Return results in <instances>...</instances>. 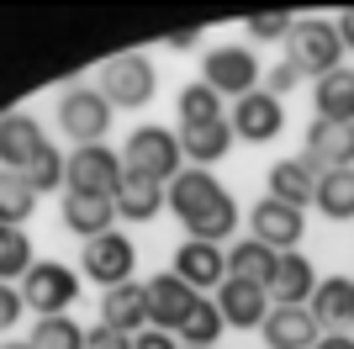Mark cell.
Returning <instances> with one entry per match:
<instances>
[{"mask_svg":"<svg viewBox=\"0 0 354 349\" xmlns=\"http://www.w3.org/2000/svg\"><path fill=\"white\" fill-rule=\"evenodd\" d=\"M111 111H117V106L106 101L101 90L74 85V90H64V101H59V127H64V138H74L80 148H90V143H106Z\"/></svg>","mask_w":354,"mask_h":349,"instance_id":"obj_7","label":"cell"},{"mask_svg":"<svg viewBox=\"0 0 354 349\" xmlns=\"http://www.w3.org/2000/svg\"><path fill=\"white\" fill-rule=\"evenodd\" d=\"M312 318L323 323L328 334L354 328V276H323L312 291Z\"/></svg>","mask_w":354,"mask_h":349,"instance_id":"obj_20","label":"cell"},{"mask_svg":"<svg viewBox=\"0 0 354 349\" xmlns=\"http://www.w3.org/2000/svg\"><path fill=\"white\" fill-rule=\"evenodd\" d=\"M111 106H148L153 90H159V74H153V58L148 53H111L101 64V85H95Z\"/></svg>","mask_w":354,"mask_h":349,"instance_id":"obj_5","label":"cell"},{"mask_svg":"<svg viewBox=\"0 0 354 349\" xmlns=\"http://www.w3.org/2000/svg\"><path fill=\"white\" fill-rule=\"evenodd\" d=\"M291 27H296L291 11H259V16H249V37H254V43H286Z\"/></svg>","mask_w":354,"mask_h":349,"instance_id":"obj_35","label":"cell"},{"mask_svg":"<svg viewBox=\"0 0 354 349\" xmlns=\"http://www.w3.org/2000/svg\"><path fill=\"white\" fill-rule=\"evenodd\" d=\"M286 58H291L296 69H301V80H323V74L344 69V43L339 32H333V21H323V16H296L291 37H286Z\"/></svg>","mask_w":354,"mask_h":349,"instance_id":"obj_2","label":"cell"},{"mask_svg":"<svg viewBox=\"0 0 354 349\" xmlns=\"http://www.w3.org/2000/svg\"><path fill=\"white\" fill-rule=\"evenodd\" d=\"M122 164H127V174H143V180H153V186H169V180L180 174V164H185L180 132L159 127V122L138 127L133 138H127V148H122Z\"/></svg>","mask_w":354,"mask_h":349,"instance_id":"obj_1","label":"cell"},{"mask_svg":"<svg viewBox=\"0 0 354 349\" xmlns=\"http://www.w3.org/2000/svg\"><path fill=\"white\" fill-rule=\"evenodd\" d=\"M238 222H243L238 202H233V196H222V202L212 206L201 222H191V228H185V238H201V244H222V238H233V233H238Z\"/></svg>","mask_w":354,"mask_h":349,"instance_id":"obj_32","label":"cell"},{"mask_svg":"<svg viewBox=\"0 0 354 349\" xmlns=\"http://www.w3.org/2000/svg\"><path fill=\"white\" fill-rule=\"evenodd\" d=\"M101 323L117 328V334H127V339L143 334L148 328V291H143V280H127V286L106 291L101 296Z\"/></svg>","mask_w":354,"mask_h":349,"instance_id":"obj_19","label":"cell"},{"mask_svg":"<svg viewBox=\"0 0 354 349\" xmlns=\"http://www.w3.org/2000/svg\"><path fill=\"white\" fill-rule=\"evenodd\" d=\"M180 349H185V344H180Z\"/></svg>","mask_w":354,"mask_h":349,"instance_id":"obj_44","label":"cell"},{"mask_svg":"<svg viewBox=\"0 0 354 349\" xmlns=\"http://www.w3.org/2000/svg\"><path fill=\"white\" fill-rule=\"evenodd\" d=\"M48 148V138H43V122L32 111H11V116H0V170H27L37 154Z\"/></svg>","mask_w":354,"mask_h":349,"instance_id":"obj_16","label":"cell"},{"mask_svg":"<svg viewBox=\"0 0 354 349\" xmlns=\"http://www.w3.org/2000/svg\"><path fill=\"white\" fill-rule=\"evenodd\" d=\"M185 286L201 296V291H217L222 280H227V254H222V244H201V238H185V244L175 249V265H169Z\"/></svg>","mask_w":354,"mask_h":349,"instance_id":"obj_14","label":"cell"},{"mask_svg":"<svg viewBox=\"0 0 354 349\" xmlns=\"http://www.w3.org/2000/svg\"><path fill=\"white\" fill-rule=\"evenodd\" d=\"M233 143H238V138H233V122H212V127L180 132V148H185V159H191L196 170H212L217 159H227V148H233Z\"/></svg>","mask_w":354,"mask_h":349,"instance_id":"obj_27","label":"cell"},{"mask_svg":"<svg viewBox=\"0 0 354 349\" xmlns=\"http://www.w3.org/2000/svg\"><path fill=\"white\" fill-rule=\"evenodd\" d=\"M21 174H27V186L37 190V196H43V190H59V186H69V159H64L59 148L48 143L43 154H37V159H32L27 170H21Z\"/></svg>","mask_w":354,"mask_h":349,"instance_id":"obj_34","label":"cell"},{"mask_svg":"<svg viewBox=\"0 0 354 349\" xmlns=\"http://www.w3.org/2000/svg\"><path fill=\"white\" fill-rule=\"evenodd\" d=\"M196 43H201V32H196V27L169 32V37H164V48H175V53H185V48H196Z\"/></svg>","mask_w":354,"mask_h":349,"instance_id":"obj_41","label":"cell"},{"mask_svg":"<svg viewBox=\"0 0 354 349\" xmlns=\"http://www.w3.org/2000/svg\"><path fill=\"white\" fill-rule=\"evenodd\" d=\"M275 265H281V254L265 249L259 238H249V233L227 244V276H238V280H259V286H270Z\"/></svg>","mask_w":354,"mask_h":349,"instance_id":"obj_26","label":"cell"},{"mask_svg":"<svg viewBox=\"0 0 354 349\" xmlns=\"http://www.w3.org/2000/svg\"><path fill=\"white\" fill-rule=\"evenodd\" d=\"M259 334H265V349H317L323 323L312 318V307H275Z\"/></svg>","mask_w":354,"mask_h":349,"instance_id":"obj_17","label":"cell"},{"mask_svg":"<svg viewBox=\"0 0 354 349\" xmlns=\"http://www.w3.org/2000/svg\"><path fill=\"white\" fill-rule=\"evenodd\" d=\"M0 349H32V339H11V344H0Z\"/></svg>","mask_w":354,"mask_h":349,"instance_id":"obj_43","label":"cell"},{"mask_svg":"<svg viewBox=\"0 0 354 349\" xmlns=\"http://www.w3.org/2000/svg\"><path fill=\"white\" fill-rule=\"evenodd\" d=\"M27 318V302H21V286L0 280V334H11L16 323Z\"/></svg>","mask_w":354,"mask_h":349,"instance_id":"obj_36","label":"cell"},{"mask_svg":"<svg viewBox=\"0 0 354 349\" xmlns=\"http://www.w3.org/2000/svg\"><path fill=\"white\" fill-rule=\"evenodd\" d=\"M301 233H307V217H301L296 206H281L275 196H259V202H254V212H249V238H259V244L275 249V254H296Z\"/></svg>","mask_w":354,"mask_h":349,"instance_id":"obj_11","label":"cell"},{"mask_svg":"<svg viewBox=\"0 0 354 349\" xmlns=\"http://www.w3.org/2000/svg\"><path fill=\"white\" fill-rule=\"evenodd\" d=\"M148 291V328H164V334H180V323H185V312L196 307V291L185 286V280L175 276V270H164V276L143 280Z\"/></svg>","mask_w":354,"mask_h":349,"instance_id":"obj_15","label":"cell"},{"mask_svg":"<svg viewBox=\"0 0 354 349\" xmlns=\"http://www.w3.org/2000/svg\"><path fill=\"white\" fill-rule=\"evenodd\" d=\"M270 196L281 206H296V212H307L312 196H317V174L307 170L301 159H281V164H270Z\"/></svg>","mask_w":354,"mask_h":349,"instance_id":"obj_23","label":"cell"},{"mask_svg":"<svg viewBox=\"0 0 354 349\" xmlns=\"http://www.w3.org/2000/svg\"><path fill=\"white\" fill-rule=\"evenodd\" d=\"M296 159L307 164L312 174H328V170H354V127L344 122H307V143Z\"/></svg>","mask_w":354,"mask_h":349,"instance_id":"obj_10","label":"cell"},{"mask_svg":"<svg viewBox=\"0 0 354 349\" xmlns=\"http://www.w3.org/2000/svg\"><path fill=\"white\" fill-rule=\"evenodd\" d=\"M122 174H127V164H122L117 148L90 143V148H74V154H69V186H64V190H85V196H117Z\"/></svg>","mask_w":354,"mask_h":349,"instance_id":"obj_9","label":"cell"},{"mask_svg":"<svg viewBox=\"0 0 354 349\" xmlns=\"http://www.w3.org/2000/svg\"><path fill=\"white\" fill-rule=\"evenodd\" d=\"M233 138L238 143H275L286 127V101H275L265 85L254 90V96H243V101H233Z\"/></svg>","mask_w":354,"mask_h":349,"instance_id":"obj_12","label":"cell"},{"mask_svg":"<svg viewBox=\"0 0 354 349\" xmlns=\"http://www.w3.org/2000/svg\"><path fill=\"white\" fill-rule=\"evenodd\" d=\"M317 270H312L307 254H281V265H275V276H270V302L275 307H307L312 291H317Z\"/></svg>","mask_w":354,"mask_h":349,"instance_id":"obj_18","label":"cell"},{"mask_svg":"<svg viewBox=\"0 0 354 349\" xmlns=\"http://www.w3.org/2000/svg\"><path fill=\"white\" fill-rule=\"evenodd\" d=\"M312 111H317V122H344V127H354V69L349 64L323 74V80L312 85Z\"/></svg>","mask_w":354,"mask_h":349,"instance_id":"obj_21","label":"cell"},{"mask_svg":"<svg viewBox=\"0 0 354 349\" xmlns=\"http://www.w3.org/2000/svg\"><path fill=\"white\" fill-rule=\"evenodd\" d=\"M21 302L37 318H64L80 302V270H69L64 260H37L21 280Z\"/></svg>","mask_w":354,"mask_h":349,"instance_id":"obj_3","label":"cell"},{"mask_svg":"<svg viewBox=\"0 0 354 349\" xmlns=\"http://www.w3.org/2000/svg\"><path fill=\"white\" fill-rule=\"evenodd\" d=\"M333 32H339L344 53H349V48H354V6H349V11H339V16H333Z\"/></svg>","mask_w":354,"mask_h":349,"instance_id":"obj_40","label":"cell"},{"mask_svg":"<svg viewBox=\"0 0 354 349\" xmlns=\"http://www.w3.org/2000/svg\"><path fill=\"white\" fill-rule=\"evenodd\" d=\"M312 206H317L328 222H349L354 217V170L317 174V196H312Z\"/></svg>","mask_w":354,"mask_h":349,"instance_id":"obj_28","label":"cell"},{"mask_svg":"<svg viewBox=\"0 0 354 349\" xmlns=\"http://www.w3.org/2000/svg\"><path fill=\"white\" fill-rule=\"evenodd\" d=\"M201 80L217 90L222 101H227V96L243 101V96L259 90V58H254L249 43H217V48H207V58H201Z\"/></svg>","mask_w":354,"mask_h":349,"instance_id":"obj_4","label":"cell"},{"mask_svg":"<svg viewBox=\"0 0 354 349\" xmlns=\"http://www.w3.org/2000/svg\"><path fill=\"white\" fill-rule=\"evenodd\" d=\"M175 116H180V132H191V127H212V122H227V111H222V96L207 85V80H196V85H180V96H175Z\"/></svg>","mask_w":354,"mask_h":349,"instance_id":"obj_25","label":"cell"},{"mask_svg":"<svg viewBox=\"0 0 354 349\" xmlns=\"http://www.w3.org/2000/svg\"><path fill=\"white\" fill-rule=\"evenodd\" d=\"M111 206H117L122 222H153L164 212V186H153V180H143V174H122L117 196H111Z\"/></svg>","mask_w":354,"mask_h":349,"instance_id":"obj_24","label":"cell"},{"mask_svg":"<svg viewBox=\"0 0 354 349\" xmlns=\"http://www.w3.org/2000/svg\"><path fill=\"white\" fill-rule=\"evenodd\" d=\"M32 212H37V190L27 186V174L0 170V222L21 228V222H32Z\"/></svg>","mask_w":354,"mask_h":349,"instance_id":"obj_30","label":"cell"},{"mask_svg":"<svg viewBox=\"0 0 354 349\" xmlns=\"http://www.w3.org/2000/svg\"><path fill=\"white\" fill-rule=\"evenodd\" d=\"M117 222V206L111 196H85V190H64V228L80 233V238H101Z\"/></svg>","mask_w":354,"mask_h":349,"instance_id":"obj_22","label":"cell"},{"mask_svg":"<svg viewBox=\"0 0 354 349\" xmlns=\"http://www.w3.org/2000/svg\"><path fill=\"white\" fill-rule=\"evenodd\" d=\"M85 349H133V339L106 328V323H95V328H85Z\"/></svg>","mask_w":354,"mask_h":349,"instance_id":"obj_38","label":"cell"},{"mask_svg":"<svg viewBox=\"0 0 354 349\" xmlns=\"http://www.w3.org/2000/svg\"><path fill=\"white\" fill-rule=\"evenodd\" d=\"M217 312H222V323L227 328H265V318H270V291L259 286V280H238V276H227L217 286Z\"/></svg>","mask_w":354,"mask_h":349,"instance_id":"obj_13","label":"cell"},{"mask_svg":"<svg viewBox=\"0 0 354 349\" xmlns=\"http://www.w3.org/2000/svg\"><path fill=\"white\" fill-rule=\"evenodd\" d=\"M133 349H180V339L164 334V328H143V334L133 339Z\"/></svg>","mask_w":354,"mask_h":349,"instance_id":"obj_39","label":"cell"},{"mask_svg":"<svg viewBox=\"0 0 354 349\" xmlns=\"http://www.w3.org/2000/svg\"><path fill=\"white\" fill-rule=\"evenodd\" d=\"M32 349H85V328H80L69 312H64V318H37Z\"/></svg>","mask_w":354,"mask_h":349,"instance_id":"obj_33","label":"cell"},{"mask_svg":"<svg viewBox=\"0 0 354 349\" xmlns=\"http://www.w3.org/2000/svg\"><path fill=\"white\" fill-rule=\"evenodd\" d=\"M296 85H301V69H296L291 58H281V64H270V80H265V90L275 96V101H286V96H291Z\"/></svg>","mask_w":354,"mask_h":349,"instance_id":"obj_37","label":"cell"},{"mask_svg":"<svg viewBox=\"0 0 354 349\" xmlns=\"http://www.w3.org/2000/svg\"><path fill=\"white\" fill-rule=\"evenodd\" d=\"M222 196H227V190H222L217 174H212V170H196V164H191V170H180L175 180L164 186V212H175L180 228H191V222L207 217Z\"/></svg>","mask_w":354,"mask_h":349,"instance_id":"obj_8","label":"cell"},{"mask_svg":"<svg viewBox=\"0 0 354 349\" xmlns=\"http://www.w3.org/2000/svg\"><path fill=\"white\" fill-rule=\"evenodd\" d=\"M32 265H37V254H32V238H27L21 228H6V222H0V280L21 286Z\"/></svg>","mask_w":354,"mask_h":349,"instance_id":"obj_31","label":"cell"},{"mask_svg":"<svg viewBox=\"0 0 354 349\" xmlns=\"http://www.w3.org/2000/svg\"><path fill=\"white\" fill-rule=\"evenodd\" d=\"M317 349H354V334H323Z\"/></svg>","mask_w":354,"mask_h":349,"instance_id":"obj_42","label":"cell"},{"mask_svg":"<svg viewBox=\"0 0 354 349\" xmlns=\"http://www.w3.org/2000/svg\"><path fill=\"white\" fill-rule=\"evenodd\" d=\"M222 312H217V302H207V296H196V307L185 312V323H180V344L185 349H217V339H222Z\"/></svg>","mask_w":354,"mask_h":349,"instance_id":"obj_29","label":"cell"},{"mask_svg":"<svg viewBox=\"0 0 354 349\" xmlns=\"http://www.w3.org/2000/svg\"><path fill=\"white\" fill-rule=\"evenodd\" d=\"M80 270H85L101 291L127 286V280H133V270H138L133 238H127V233H117V228L101 233V238H85V249H80Z\"/></svg>","mask_w":354,"mask_h":349,"instance_id":"obj_6","label":"cell"}]
</instances>
